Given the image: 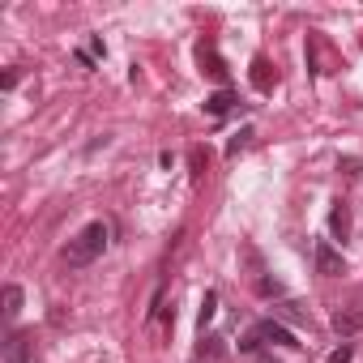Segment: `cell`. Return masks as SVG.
<instances>
[{"instance_id": "6da1fadb", "label": "cell", "mask_w": 363, "mask_h": 363, "mask_svg": "<svg viewBox=\"0 0 363 363\" xmlns=\"http://www.w3.org/2000/svg\"><path fill=\"white\" fill-rule=\"evenodd\" d=\"M107 248V227L103 223H90L77 240H69V248H65V265H73V269H86L99 252Z\"/></svg>"}, {"instance_id": "7a4b0ae2", "label": "cell", "mask_w": 363, "mask_h": 363, "mask_svg": "<svg viewBox=\"0 0 363 363\" xmlns=\"http://www.w3.org/2000/svg\"><path fill=\"white\" fill-rule=\"evenodd\" d=\"M30 354H35V342H30V333H9L5 337V363H30Z\"/></svg>"}, {"instance_id": "3957f363", "label": "cell", "mask_w": 363, "mask_h": 363, "mask_svg": "<svg viewBox=\"0 0 363 363\" xmlns=\"http://www.w3.org/2000/svg\"><path fill=\"white\" fill-rule=\"evenodd\" d=\"M316 274H325V278L342 274V252L333 244H316Z\"/></svg>"}, {"instance_id": "277c9868", "label": "cell", "mask_w": 363, "mask_h": 363, "mask_svg": "<svg viewBox=\"0 0 363 363\" xmlns=\"http://www.w3.org/2000/svg\"><path fill=\"white\" fill-rule=\"evenodd\" d=\"M359 329H363V312H359V308L333 312V333H337V337H350V333H359Z\"/></svg>"}, {"instance_id": "5b68a950", "label": "cell", "mask_w": 363, "mask_h": 363, "mask_svg": "<svg viewBox=\"0 0 363 363\" xmlns=\"http://www.w3.org/2000/svg\"><path fill=\"white\" fill-rule=\"evenodd\" d=\"M257 333H261V342H278V346H299V342H295V333H291L286 325H278V320H261V325H257Z\"/></svg>"}, {"instance_id": "8992f818", "label": "cell", "mask_w": 363, "mask_h": 363, "mask_svg": "<svg viewBox=\"0 0 363 363\" xmlns=\"http://www.w3.org/2000/svg\"><path fill=\"white\" fill-rule=\"evenodd\" d=\"M252 86H257L261 94H269V90H274V65H269L265 56H257V60H252Z\"/></svg>"}, {"instance_id": "52a82bcc", "label": "cell", "mask_w": 363, "mask_h": 363, "mask_svg": "<svg viewBox=\"0 0 363 363\" xmlns=\"http://www.w3.org/2000/svg\"><path fill=\"white\" fill-rule=\"evenodd\" d=\"M329 231H333L337 240H346V235H350V206L333 201V210H329Z\"/></svg>"}, {"instance_id": "ba28073f", "label": "cell", "mask_w": 363, "mask_h": 363, "mask_svg": "<svg viewBox=\"0 0 363 363\" xmlns=\"http://www.w3.org/2000/svg\"><path fill=\"white\" fill-rule=\"evenodd\" d=\"M231 107H235V94H231V90H227V86H223V90H218V94H210V99H206V111H210V116H214V120H218V116H227V111H231Z\"/></svg>"}, {"instance_id": "9c48e42d", "label": "cell", "mask_w": 363, "mask_h": 363, "mask_svg": "<svg viewBox=\"0 0 363 363\" xmlns=\"http://www.w3.org/2000/svg\"><path fill=\"white\" fill-rule=\"evenodd\" d=\"M201 65H206V73H210L214 82H227V65H223V56H218L214 48H201Z\"/></svg>"}, {"instance_id": "30bf717a", "label": "cell", "mask_w": 363, "mask_h": 363, "mask_svg": "<svg viewBox=\"0 0 363 363\" xmlns=\"http://www.w3.org/2000/svg\"><path fill=\"white\" fill-rule=\"evenodd\" d=\"M18 312H22V286H13V282H9V286H5V316L13 320Z\"/></svg>"}, {"instance_id": "8fae6325", "label": "cell", "mask_w": 363, "mask_h": 363, "mask_svg": "<svg viewBox=\"0 0 363 363\" xmlns=\"http://www.w3.org/2000/svg\"><path fill=\"white\" fill-rule=\"evenodd\" d=\"M214 312H218V295H214V291H206V299H201V312H197V325L206 329V325L214 320Z\"/></svg>"}, {"instance_id": "7c38bea8", "label": "cell", "mask_w": 363, "mask_h": 363, "mask_svg": "<svg viewBox=\"0 0 363 363\" xmlns=\"http://www.w3.org/2000/svg\"><path fill=\"white\" fill-rule=\"evenodd\" d=\"M252 137H257V133H252V128H240V133H235V137H231V145H227V154H231V158H235V154H240V150H248V145H252Z\"/></svg>"}, {"instance_id": "4fadbf2b", "label": "cell", "mask_w": 363, "mask_h": 363, "mask_svg": "<svg viewBox=\"0 0 363 363\" xmlns=\"http://www.w3.org/2000/svg\"><path fill=\"white\" fill-rule=\"evenodd\" d=\"M257 295H265V299H269V295H282V282H274V278H261V282H257Z\"/></svg>"}, {"instance_id": "5bb4252c", "label": "cell", "mask_w": 363, "mask_h": 363, "mask_svg": "<svg viewBox=\"0 0 363 363\" xmlns=\"http://www.w3.org/2000/svg\"><path fill=\"white\" fill-rule=\"evenodd\" d=\"M240 350H244V354H257V350H261V333L252 329V333H248V337L240 342Z\"/></svg>"}, {"instance_id": "9a60e30c", "label": "cell", "mask_w": 363, "mask_h": 363, "mask_svg": "<svg viewBox=\"0 0 363 363\" xmlns=\"http://www.w3.org/2000/svg\"><path fill=\"white\" fill-rule=\"evenodd\" d=\"M206 354H210V359H218V354H223L218 337H206V342H201V359H206Z\"/></svg>"}, {"instance_id": "2e32d148", "label": "cell", "mask_w": 363, "mask_h": 363, "mask_svg": "<svg viewBox=\"0 0 363 363\" xmlns=\"http://www.w3.org/2000/svg\"><path fill=\"white\" fill-rule=\"evenodd\" d=\"M354 359V346H337L333 354H329V363H350Z\"/></svg>"}, {"instance_id": "e0dca14e", "label": "cell", "mask_w": 363, "mask_h": 363, "mask_svg": "<svg viewBox=\"0 0 363 363\" xmlns=\"http://www.w3.org/2000/svg\"><path fill=\"white\" fill-rule=\"evenodd\" d=\"M201 171H206V154L193 150V179H201Z\"/></svg>"}, {"instance_id": "ac0fdd59", "label": "cell", "mask_w": 363, "mask_h": 363, "mask_svg": "<svg viewBox=\"0 0 363 363\" xmlns=\"http://www.w3.org/2000/svg\"><path fill=\"white\" fill-rule=\"evenodd\" d=\"M342 171L346 175H359V158H342Z\"/></svg>"}]
</instances>
